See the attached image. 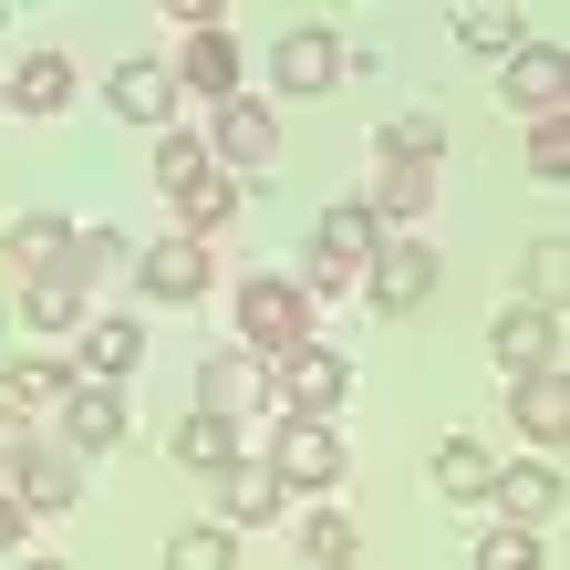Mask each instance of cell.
<instances>
[{"mask_svg":"<svg viewBox=\"0 0 570 570\" xmlns=\"http://www.w3.org/2000/svg\"><path fill=\"white\" fill-rule=\"evenodd\" d=\"M259 466H271L281 488H301V498H332V488H343V425H322V415H281V425H271V446H259Z\"/></svg>","mask_w":570,"mask_h":570,"instance_id":"1","label":"cell"},{"mask_svg":"<svg viewBox=\"0 0 570 570\" xmlns=\"http://www.w3.org/2000/svg\"><path fill=\"white\" fill-rule=\"evenodd\" d=\"M271 405H281V415H322V425H332V415L353 405V363L332 353V343H291V353L271 363Z\"/></svg>","mask_w":570,"mask_h":570,"instance_id":"2","label":"cell"},{"mask_svg":"<svg viewBox=\"0 0 570 570\" xmlns=\"http://www.w3.org/2000/svg\"><path fill=\"white\" fill-rule=\"evenodd\" d=\"M197 146H208V166H218V177H259V166H281V115L271 105H249V94H228V105H218V125H208V136H197Z\"/></svg>","mask_w":570,"mask_h":570,"instance_id":"3","label":"cell"},{"mask_svg":"<svg viewBox=\"0 0 570 570\" xmlns=\"http://www.w3.org/2000/svg\"><path fill=\"white\" fill-rule=\"evenodd\" d=\"M239 343L259 353V363H281L291 343H312V301H301L281 271H259V281H239Z\"/></svg>","mask_w":570,"mask_h":570,"instance_id":"4","label":"cell"},{"mask_svg":"<svg viewBox=\"0 0 570 570\" xmlns=\"http://www.w3.org/2000/svg\"><path fill=\"white\" fill-rule=\"evenodd\" d=\"M343 73H353V42H343L332 21H291L281 42H271V83H281V94H332Z\"/></svg>","mask_w":570,"mask_h":570,"instance_id":"5","label":"cell"},{"mask_svg":"<svg viewBox=\"0 0 570 570\" xmlns=\"http://www.w3.org/2000/svg\"><path fill=\"white\" fill-rule=\"evenodd\" d=\"M435 281H446V271H435V249H425V239H384L374 259H363V301H374L384 322L425 312V301H435Z\"/></svg>","mask_w":570,"mask_h":570,"instance_id":"6","label":"cell"},{"mask_svg":"<svg viewBox=\"0 0 570 570\" xmlns=\"http://www.w3.org/2000/svg\"><path fill=\"white\" fill-rule=\"evenodd\" d=\"M488 353H498V374H550L560 363V322L540 312V301H498V322H488Z\"/></svg>","mask_w":570,"mask_h":570,"instance_id":"7","label":"cell"},{"mask_svg":"<svg viewBox=\"0 0 570 570\" xmlns=\"http://www.w3.org/2000/svg\"><path fill=\"white\" fill-rule=\"evenodd\" d=\"M0 488H11L31 519H52V509H73V498H83V456H73V446H21Z\"/></svg>","mask_w":570,"mask_h":570,"instance_id":"8","label":"cell"},{"mask_svg":"<svg viewBox=\"0 0 570 570\" xmlns=\"http://www.w3.org/2000/svg\"><path fill=\"white\" fill-rule=\"evenodd\" d=\"M498 529H529V540H540V529L560 519V466L550 456H519V466H498Z\"/></svg>","mask_w":570,"mask_h":570,"instance_id":"9","label":"cell"},{"mask_svg":"<svg viewBox=\"0 0 570 570\" xmlns=\"http://www.w3.org/2000/svg\"><path fill=\"white\" fill-rule=\"evenodd\" d=\"M125 271H136V291H146V301H177V312H187V301L218 281L197 239H156V249H136V259H125Z\"/></svg>","mask_w":570,"mask_h":570,"instance_id":"10","label":"cell"},{"mask_svg":"<svg viewBox=\"0 0 570 570\" xmlns=\"http://www.w3.org/2000/svg\"><path fill=\"white\" fill-rule=\"evenodd\" d=\"M384 249V218L363 208V197H332V208L312 218V259H332V271H353L363 281V259Z\"/></svg>","mask_w":570,"mask_h":570,"instance_id":"11","label":"cell"},{"mask_svg":"<svg viewBox=\"0 0 570 570\" xmlns=\"http://www.w3.org/2000/svg\"><path fill=\"white\" fill-rule=\"evenodd\" d=\"M146 363V322L136 312H94L83 322V363H73V384H125Z\"/></svg>","mask_w":570,"mask_h":570,"instance_id":"12","label":"cell"},{"mask_svg":"<svg viewBox=\"0 0 570 570\" xmlns=\"http://www.w3.org/2000/svg\"><path fill=\"white\" fill-rule=\"evenodd\" d=\"M105 105L125 115V125H156V136H166V125H177V73H166V62H115V73H105Z\"/></svg>","mask_w":570,"mask_h":570,"instance_id":"13","label":"cell"},{"mask_svg":"<svg viewBox=\"0 0 570 570\" xmlns=\"http://www.w3.org/2000/svg\"><path fill=\"white\" fill-rule=\"evenodd\" d=\"M249 405H271V363H249V353H208V363H197V415L239 425Z\"/></svg>","mask_w":570,"mask_h":570,"instance_id":"14","label":"cell"},{"mask_svg":"<svg viewBox=\"0 0 570 570\" xmlns=\"http://www.w3.org/2000/svg\"><path fill=\"white\" fill-rule=\"evenodd\" d=\"M0 249H11V271H21V281H52V271H62V249H73V218H62V208H21L11 228H0Z\"/></svg>","mask_w":570,"mask_h":570,"instance_id":"15","label":"cell"},{"mask_svg":"<svg viewBox=\"0 0 570 570\" xmlns=\"http://www.w3.org/2000/svg\"><path fill=\"white\" fill-rule=\"evenodd\" d=\"M62 446H73V456L125 446V394L115 384H73V394H62Z\"/></svg>","mask_w":570,"mask_h":570,"instance_id":"16","label":"cell"},{"mask_svg":"<svg viewBox=\"0 0 570 570\" xmlns=\"http://www.w3.org/2000/svg\"><path fill=\"white\" fill-rule=\"evenodd\" d=\"M498 446H478V435H446V446H435V498H446V509H478V498L498 488Z\"/></svg>","mask_w":570,"mask_h":570,"instance_id":"17","label":"cell"},{"mask_svg":"<svg viewBox=\"0 0 570 570\" xmlns=\"http://www.w3.org/2000/svg\"><path fill=\"white\" fill-rule=\"evenodd\" d=\"M281 509H291V488H281L259 456H239V466L218 478V519H228V529H271Z\"/></svg>","mask_w":570,"mask_h":570,"instance_id":"18","label":"cell"},{"mask_svg":"<svg viewBox=\"0 0 570 570\" xmlns=\"http://www.w3.org/2000/svg\"><path fill=\"white\" fill-rule=\"evenodd\" d=\"M560 94H570V62H560V42H529V52H509V105L540 125V115H560Z\"/></svg>","mask_w":570,"mask_h":570,"instance_id":"19","label":"cell"},{"mask_svg":"<svg viewBox=\"0 0 570 570\" xmlns=\"http://www.w3.org/2000/svg\"><path fill=\"white\" fill-rule=\"evenodd\" d=\"M509 405H519V435H529V446H560V435H570V384H560V363H550V374H519Z\"/></svg>","mask_w":570,"mask_h":570,"instance_id":"20","label":"cell"},{"mask_svg":"<svg viewBox=\"0 0 570 570\" xmlns=\"http://www.w3.org/2000/svg\"><path fill=\"white\" fill-rule=\"evenodd\" d=\"M177 83H187V94H208V105H228V94H239V42H228V31H187Z\"/></svg>","mask_w":570,"mask_h":570,"instance_id":"21","label":"cell"},{"mask_svg":"<svg viewBox=\"0 0 570 570\" xmlns=\"http://www.w3.org/2000/svg\"><path fill=\"white\" fill-rule=\"evenodd\" d=\"M425 197H435V166H415V156H384V166H374V187H363V208H374V218L394 228V218H415Z\"/></svg>","mask_w":570,"mask_h":570,"instance_id":"22","label":"cell"},{"mask_svg":"<svg viewBox=\"0 0 570 570\" xmlns=\"http://www.w3.org/2000/svg\"><path fill=\"white\" fill-rule=\"evenodd\" d=\"M21 322H31V332H83V322H94V291L62 281V271H52V281H21Z\"/></svg>","mask_w":570,"mask_h":570,"instance_id":"23","label":"cell"},{"mask_svg":"<svg viewBox=\"0 0 570 570\" xmlns=\"http://www.w3.org/2000/svg\"><path fill=\"white\" fill-rule=\"evenodd\" d=\"M62 105H73V62H62V52L11 62V115H62Z\"/></svg>","mask_w":570,"mask_h":570,"instance_id":"24","label":"cell"},{"mask_svg":"<svg viewBox=\"0 0 570 570\" xmlns=\"http://www.w3.org/2000/svg\"><path fill=\"white\" fill-rule=\"evenodd\" d=\"M239 177H218V166H208V177H197L187 197H177V239H197V249H208V228H228V218H239Z\"/></svg>","mask_w":570,"mask_h":570,"instance_id":"25","label":"cell"},{"mask_svg":"<svg viewBox=\"0 0 570 570\" xmlns=\"http://www.w3.org/2000/svg\"><path fill=\"white\" fill-rule=\"evenodd\" d=\"M239 456L249 446H239V425H228V415H187L177 425V466H197V478H228Z\"/></svg>","mask_w":570,"mask_h":570,"instance_id":"26","label":"cell"},{"mask_svg":"<svg viewBox=\"0 0 570 570\" xmlns=\"http://www.w3.org/2000/svg\"><path fill=\"white\" fill-rule=\"evenodd\" d=\"M166 570H239V529H228V519L177 529V540H166Z\"/></svg>","mask_w":570,"mask_h":570,"instance_id":"27","label":"cell"},{"mask_svg":"<svg viewBox=\"0 0 570 570\" xmlns=\"http://www.w3.org/2000/svg\"><path fill=\"white\" fill-rule=\"evenodd\" d=\"M456 42L478 62H509V52H529V21L519 11H456Z\"/></svg>","mask_w":570,"mask_h":570,"instance_id":"28","label":"cell"},{"mask_svg":"<svg viewBox=\"0 0 570 570\" xmlns=\"http://www.w3.org/2000/svg\"><path fill=\"white\" fill-rule=\"evenodd\" d=\"M125 259H136V249H125V239H115V228H105V218H94V228H73V249H62V281H83V291H94V281H105V271H125Z\"/></svg>","mask_w":570,"mask_h":570,"instance_id":"29","label":"cell"},{"mask_svg":"<svg viewBox=\"0 0 570 570\" xmlns=\"http://www.w3.org/2000/svg\"><path fill=\"white\" fill-rule=\"evenodd\" d=\"M301 550H312V570H363L353 519H343V509H312V519H301Z\"/></svg>","mask_w":570,"mask_h":570,"instance_id":"30","label":"cell"},{"mask_svg":"<svg viewBox=\"0 0 570 570\" xmlns=\"http://www.w3.org/2000/svg\"><path fill=\"white\" fill-rule=\"evenodd\" d=\"M197 177H208V146H197L187 125H166V136H156V187H166V197H187Z\"/></svg>","mask_w":570,"mask_h":570,"instance_id":"31","label":"cell"},{"mask_svg":"<svg viewBox=\"0 0 570 570\" xmlns=\"http://www.w3.org/2000/svg\"><path fill=\"white\" fill-rule=\"evenodd\" d=\"M384 156L435 166V156H446V125H435V115H384Z\"/></svg>","mask_w":570,"mask_h":570,"instance_id":"32","label":"cell"},{"mask_svg":"<svg viewBox=\"0 0 570 570\" xmlns=\"http://www.w3.org/2000/svg\"><path fill=\"white\" fill-rule=\"evenodd\" d=\"M560 281H570V249H560V239H540V249H529V281H519V301L560 312Z\"/></svg>","mask_w":570,"mask_h":570,"instance_id":"33","label":"cell"},{"mask_svg":"<svg viewBox=\"0 0 570 570\" xmlns=\"http://www.w3.org/2000/svg\"><path fill=\"white\" fill-rule=\"evenodd\" d=\"M73 394V363H11V405H62Z\"/></svg>","mask_w":570,"mask_h":570,"instance_id":"34","label":"cell"},{"mask_svg":"<svg viewBox=\"0 0 570 570\" xmlns=\"http://www.w3.org/2000/svg\"><path fill=\"white\" fill-rule=\"evenodd\" d=\"M478 570H540V540L529 529H478Z\"/></svg>","mask_w":570,"mask_h":570,"instance_id":"35","label":"cell"},{"mask_svg":"<svg viewBox=\"0 0 570 570\" xmlns=\"http://www.w3.org/2000/svg\"><path fill=\"white\" fill-rule=\"evenodd\" d=\"M529 166H540L550 187L570 177V125H560V115H540V125H529Z\"/></svg>","mask_w":570,"mask_h":570,"instance_id":"36","label":"cell"},{"mask_svg":"<svg viewBox=\"0 0 570 570\" xmlns=\"http://www.w3.org/2000/svg\"><path fill=\"white\" fill-rule=\"evenodd\" d=\"M21 540H31V509H21L11 488H0V560H21Z\"/></svg>","mask_w":570,"mask_h":570,"instance_id":"37","label":"cell"},{"mask_svg":"<svg viewBox=\"0 0 570 570\" xmlns=\"http://www.w3.org/2000/svg\"><path fill=\"white\" fill-rule=\"evenodd\" d=\"M31 446V435H21V405H11V394H0V478H11V456Z\"/></svg>","mask_w":570,"mask_h":570,"instance_id":"38","label":"cell"},{"mask_svg":"<svg viewBox=\"0 0 570 570\" xmlns=\"http://www.w3.org/2000/svg\"><path fill=\"white\" fill-rule=\"evenodd\" d=\"M11 570H62V560H11Z\"/></svg>","mask_w":570,"mask_h":570,"instance_id":"39","label":"cell"}]
</instances>
